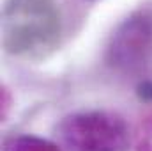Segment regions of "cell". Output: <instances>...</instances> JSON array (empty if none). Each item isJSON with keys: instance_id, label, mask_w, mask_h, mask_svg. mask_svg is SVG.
<instances>
[{"instance_id": "obj_1", "label": "cell", "mask_w": 152, "mask_h": 151, "mask_svg": "<svg viewBox=\"0 0 152 151\" xmlns=\"http://www.w3.org/2000/svg\"><path fill=\"white\" fill-rule=\"evenodd\" d=\"M62 14L55 0H5L2 7L4 52L23 61H44L60 44Z\"/></svg>"}, {"instance_id": "obj_2", "label": "cell", "mask_w": 152, "mask_h": 151, "mask_svg": "<svg viewBox=\"0 0 152 151\" xmlns=\"http://www.w3.org/2000/svg\"><path fill=\"white\" fill-rule=\"evenodd\" d=\"M62 151H129L133 132L112 110H80L64 115L55 126Z\"/></svg>"}, {"instance_id": "obj_3", "label": "cell", "mask_w": 152, "mask_h": 151, "mask_svg": "<svg viewBox=\"0 0 152 151\" xmlns=\"http://www.w3.org/2000/svg\"><path fill=\"white\" fill-rule=\"evenodd\" d=\"M152 59V9L142 7L126 16L106 44L104 61L120 73L145 68Z\"/></svg>"}, {"instance_id": "obj_4", "label": "cell", "mask_w": 152, "mask_h": 151, "mask_svg": "<svg viewBox=\"0 0 152 151\" xmlns=\"http://www.w3.org/2000/svg\"><path fill=\"white\" fill-rule=\"evenodd\" d=\"M4 151H62V148L37 135H16L9 141H5Z\"/></svg>"}, {"instance_id": "obj_5", "label": "cell", "mask_w": 152, "mask_h": 151, "mask_svg": "<svg viewBox=\"0 0 152 151\" xmlns=\"http://www.w3.org/2000/svg\"><path fill=\"white\" fill-rule=\"evenodd\" d=\"M134 151H152V110L142 115L133 132Z\"/></svg>"}, {"instance_id": "obj_6", "label": "cell", "mask_w": 152, "mask_h": 151, "mask_svg": "<svg viewBox=\"0 0 152 151\" xmlns=\"http://www.w3.org/2000/svg\"><path fill=\"white\" fill-rule=\"evenodd\" d=\"M0 110H2V121L7 119V115L12 109V94H11V89L7 85H2V94H0Z\"/></svg>"}, {"instance_id": "obj_7", "label": "cell", "mask_w": 152, "mask_h": 151, "mask_svg": "<svg viewBox=\"0 0 152 151\" xmlns=\"http://www.w3.org/2000/svg\"><path fill=\"white\" fill-rule=\"evenodd\" d=\"M138 94L142 100H151L152 98V82H143L138 89Z\"/></svg>"}]
</instances>
